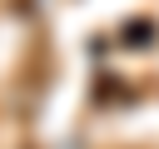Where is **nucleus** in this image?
Segmentation results:
<instances>
[{"mask_svg": "<svg viewBox=\"0 0 159 149\" xmlns=\"http://www.w3.org/2000/svg\"><path fill=\"white\" fill-rule=\"evenodd\" d=\"M154 35H159V30H154L149 20H139V25H124V40H129V45H149Z\"/></svg>", "mask_w": 159, "mask_h": 149, "instance_id": "f257e3e1", "label": "nucleus"}]
</instances>
